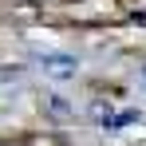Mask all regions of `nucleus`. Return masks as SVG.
<instances>
[{"label":"nucleus","mask_w":146,"mask_h":146,"mask_svg":"<svg viewBox=\"0 0 146 146\" xmlns=\"http://www.w3.org/2000/svg\"><path fill=\"white\" fill-rule=\"evenodd\" d=\"M32 67L44 79H51V83H71L79 75V55L75 51H59V48H40V51H32Z\"/></svg>","instance_id":"f257e3e1"},{"label":"nucleus","mask_w":146,"mask_h":146,"mask_svg":"<svg viewBox=\"0 0 146 146\" xmlns=\"http://www.w3.org/2000/svg\"><path fill=\"white\" fill-rule=\"evenodd\" d=\"M48 115L51 119H75V103L71 99H63V95H48Z\"/></svg>","instance_id":"f03ea898"},{"label":"nucleus","mask_w":146,"mask_h":146,"mask_svg":"<svg viewBox=\"0 0 146 146\" xmlns=\"http://www.w3.org/2000/svg\"><path fill=\"white\" fill-rule=\"evenodd\" d=\"M138 75H142V87H146V63H142V71H138Z\"/></svg>","instance_id":"7ed1b4c3"}]
</instances>
